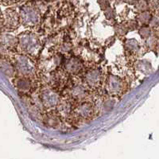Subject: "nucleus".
<instances>
[{
    "instance_id": "12",
    "label": "nucleus",
    "mask_w": 159,
    "mask_h": 159,
    "mask_svg": "<svg viewBox=\"0 0 159 159\" xmlns=\"http://www.w3.org/2000/svg\"><path fill=\"white\" fill-rule=\"evenodd\" d=\"M0 43L4 45L8 50L13 51L18 49V37L6 31L0 32Z\"/></svg>"
},
{
    "instance_id": "18",
    "label": "nucleus",
    "mask_w": 159,
    "mask_h": 159,
    "mask_svg": "<svg viewBox=\"0 0 159 159\" xmlns=\"http://www.w3.org/2000/svg\"><path fill=\"white\" fill-rule=\"evenodd\" d=\"M116 34L119 37H124L129 32L127 25L124 23H118L116 24L114 26Z\"/></svg>"
},
{
    "instance_id": "22",
    "label": "nucleus",
    "mask_w": 159,
    "mask_h": 159,
    "mask_svg": "<svg viewBox=\"0 0 159 159\" xmlns=\"http://www.w3.org/2000/svg\"><path fill=\"white\" fill-rule=\"evenodd\" d=\"M103 12H104L105 18H107V20H113L116 18V12H115L114 9L111 7H109L105 11H103Z\"/></svg>"
},
{
    "instance_id": "21",
    "label": "nucleus",
    "mask_w": 159,
    "mask_h": 159,
    "mask_svg": "<svg viewBox=\"0 0 159 159\" xmlns=\"http://www.w3.org/2000/svg\"><path fill=\"white\" fill-rule=\"evenodd\" d=\"M126 25H127V29H128L129 31H133L135 30L139 29V22H138L137 20H134V19H130L127 21V22H125Z\"/></svg>"
},
{
    "instance_id": "9",
    "label": "nucleus",
    "mask_w": 159,
    "mask_h": 159,
    "mask_svg": "<svg viewBox=\"0 0 159 159\" xmlns=\"http://www.w3.org/2000/svg\"><path fill=\"white\" fill-rule=\"evenodd\" d=\"M95 114L94 106L91 102L83 101L77 103L72 115L78 119H89Z\"/></svg>"
},
{
    "instance_id": "4",
    "label": "nucleus",
    "mask_w": 159,
    "mask_h": 159,
    "mask_svg": "<svg viewBox=\"0 0 159 159\" xmlns=\"http://www.w3.org/2000/svg\"><path fill=\"white\" fill-rule=\"evenodd\" d=\"M38 96L45 110L56 108L61 101L57 92L52 89L45 88L40 91Z\"/></svg>"
},
{
    "instance_id": "1",
    "label": "nucleus",
    "mask_w": 159,
    "mask_h": 159,
    "mask_svg": "<svg viewBox=\"0 0 159 159\" xmlns=\"http://www.w3.org/2000/svg\"><path fill=\"white\" fill-rule=\"evenodd\" d=\"M18 49L31 57H37L42 49V42L39 37L30 31H25L18 36Z\"/></svg>"
},
{
    "instance_id": "8",
    "label": "nucleus",
    "mask_w": 159,
    "mask_h": 159,
    "mask_svg": "<svg viewBox=\"0 0 159 159\" xmlns=\"http://www.w3.org/2000/svg\"><path fill=\"white\" fill-rule=\"evenodd\" d=\"M13 83L15 85V89L22 94L26 96L33 92L34 89V78L29 77V76H19L18 75L14 78Z\"/></svg>"
},
{
    "instance_id": "2",
    "label": "nucleus",
    "mask_w": 159,
    "mask_h": 159,
    "mask_svg": "<svg viewBox=\"0 0 159 159\" xmlns=\"http://www.w3.org/2000/svg\"><path fill=\"white\" fill-rule=\"evenodd\" d=\"M12 62L19 76L34 78L36 75L37 67L32 57L24 53H18L13 56Z\"/></svg>"
},
{
    "instance_id": "19",
    "label": "nucleus",
    "mask_w": 159,
    "mask_h": 159,
    "mask_svg": "<svg viewBox=\"0 0 159 159\" xmlns=\"http://www.w3.org/2000/svg\"><path fill=\"white\" fill-rule=\"evenodd\" d=\"M151 27L149 25H143L139 28V34L143 39L146 40L151 36Z\"/></svg>"
},
{
    "instance_id": "25",
    "label": "nucleus",
    "mask_w": 159,
    "mask_h": 159,
    "mask_svg": "<svg viewBox=\"0 0 159 159\" xmlns=\"http://www.w3.org/2000/svg\"><path fill=\"white\" fill-rule=\"evenodd\" d=\"M149 25L151 28H157V26H159V15L152 16L151 19L149 22Z\"/></svg>"
},
{
    "instance_id": "10",
    "label": "nucleus",
    "mask_w": 159,
    "mask_h": 159,
    "mask_svg": "<svg viewBox=\"0 0 159 159\" xmlns=\"http://www.w3.org/2000/svg\"><path fill=\"white\" fill-rule=\"evenodd\" d=\"M88 88L82 84H76L70 88L69 91V95L71 101L79 103L85 101L86 98L89 96Z\"/></svg>"
},
{
    "instance_id": "16",
    "label": "nucleus",
    "mask_w": 159,
    "mask_h": 159,
    "mask_svg": "<svg viewBox=\"0 0 159 159\" xmlns=\"http://www.w3.org/2000/svg\"><path fill=\"white\" fill-rule=\"evenodd\" d=\"M126 52L129 55H135L139 52L140 49V45L135 39H129L126 41L124 44Z\"/></svg>"
},
{
    "instance_id": "13",
    "label": "nucleus",
    "mask_w": 159,
    "mask_h": 159,
    "mask_svg": "<svg viewBox=\"0 0 159 159\" xmlns=\"http://www.w3.org/2000/svg\"><path fill=\"white\" fill-rule=\"evenodd\" d=\"M56 112L61 119H69L71 117L73 113V108L71 101L61 100L56 107Z\"/></svg>"
},
{
    "instance_id": "6",
    "label": "nucleus",
    "mask_w": 159,
    "mask_h": 159,
    "mask_svg": "<svg viewBox=\"0 0 159 159\" xmlns=\"http://www.w3.org/2000/svg\"><path fill=\"white\" fill-rule=\"evenodd\" d=\"M103 82V72L101 69L93 68L84 73V83L89 89H96Z\"/></svg>"
},
{
    "instance_id": "17",
    "label": "nucleus",
    "mask_w": 159,
    "mask_h": 159,
    "mask_svg": "<svg viewBox=\"0 0 159 159\" xmlns=\"http://www.w3.org/2000/svg\"><path fill=\"white\" fill-rule=\"evenodd\" d=\"M152 18V15L150 12L146 11L143 12L138 13L137 16H136V20L138 21L139 25H149L150 19Z\"/></svg>"
},
{
    "instance_id": "26",
    "label": "nucleus",
    "mask_w": 159,
    "mask_h": 159,
    "mask_svg": "<svg viewBox=\"0 0 159 159\" xmlns=\"http://www.w3.org/2000/svg\"><path fill=\"white\" fill-rule=\"evenodd\" d=\"M97 2L102 11H105L107 8L111 7L110 0H97Z\"/></svg>"
},
{
    "instance_id": "15",
    "label": "nucleus",
    "mask_w": 159,
    "mask_h": 159,
    "mask_svg": "<svg viewBox=\"0 0 159 159\" xmlns=\"http://www.w3.org/2000/svg\"><path fill=\"white\" fill-rule=\"evenodd\" d=\"M61 117L57 114V112H51L46 114L43 119L45 126L50 128H57L61 125Z\"/></svg>"
},
{
    "instance_id": "11",
    "label": "nucleus",
    "mask_w": 159,
    "mask_h": 159,
    "mask_svg": "<svg viewBox=\"0 0 159 159\" xmlns=\"http://www.w3.org/2000/svg\"><path fill=\"white\" fill-rule=\"evenodd\" d=\"M64 69L69 74L78 75L84 71V64L80 58L72 57L65 61Z\"/></svg>"
},
{
    "instance_id": "29",
    "label": "nucleus",
    "mask_w": 159,
    "mask_h": 159,
    "mask_svg": "<svg viewBox=\"0 0 159 159\" xmlns=\"http://www.w3.org/2000/svg\"><path fill=\"white\" fill-rule=\"evenodd\" d=\"M124 1L129 5H134L139 0H124Z\"/></svg>"
},
{
    "instance_id": "5",
    "label": "nucleus",
    "mask_w": 159,
    "mask_h": 159,
    "mask_svg": "<svg viewBox=\"0 0 159 159\" xmlns=\"http://www.w3.org/2000/svg\"><path fill=\"white\" fill-rule=\"evenodd\" d=\"M2 25L7 30H15L21 25L19 12L15 8H8L2 13Z\"/></svg>"
},
{
    "instance_id": "7",
    "label": "nucleus",
    "mask_w": 159,
    "mask_h": 159,
    "mask_svg": "<svg viewBox=\"0 0 159 159\" xmlns=\"http://www.w3.org/2000/svg\"><path fill=\"white\" fill-rule=\"evenodd\" d=\"M125 89V82L121 77L109 75L106 80V90L111 96L121 94Z\"/></svg>"
},
{
    "instance_id": "28",
    "label": "nucleus",
    "mask_w": 159,
    "mask_h": 159,
    "mask_svg": "<svg viewBox=\"0 0 159 159\" xmlns=\"http://www.w3.org/2000/svg\"><path fill=\"white\" fill-rule=\"evenodd\" d=\"M20 0H0V2L6 6H11L13 4H15Z\"/></svg>"
},
{
    "instance_id": "30",
    "label": "nucleus",
    "mask_w": 159,
    "mask_h": 159,
    "mask_svg": "<svg viewBox=\"0 0 159 159\" xmlns=\"http://www.w3.org/2000/svg\"><path fill=\"white\" fill-rule=\"evenodd\" d=\"M2 11H1V9H0V20H2Z\"/></svg>"
},
{
    "instance_id": "20",
    "label": "nucleus",
    "mask_w": 159,
    "mask_h": 159,
    "mask_svg": "<svg viewBox=\"0 0 159 159\" xmlns=\"http://www.w3.org/2000/svg\"><path fill=\"white\" fill-rule=\"evenodd\" d=\"M134 9L138 13L147 11L148 10V2H147L146 0H139L134 4Z\"/></svg>"
},
{
    "instance_id": "24",
    "label": "nucleus",
    "mask_w": 159,
    "mask_h": 159,
    "mask_svg": "<svg viewBox=\"0 0 159 159\" xmlns=\"http://www.w3.org/2000/svg\"><path fill=\"white\" fill-rule=\"evenodd\" d=\"M72 49V45H71L70 43L69 42H65V43H62L60 45V48H59V50L61 52H68Z\"/></svg>"
},
{
    "instance_id": "27",
    "label": "nucleus",
    "mask_w": 159,
    "mask_h": 159,
    "mask_svg": "<svg viewBox=\"0 0 159 159\" xmlns=\"http://www.w3.org/2000/svg\"><path fill=\"white\" fill-rule=\"evenodd\" d=\"M158 7V2H157L156 0H150L148 2V9L150 11H155Z\"/></svg>"
},
{
    "instance_id": "23",
    "label": "nucleus",
    "mask_w": 159,
    "mask_h": 159,
    "mask_svg": "<svg viewBox=\"0 0 159 159\" xmlns=\"http://www.w3.org/2000/svg\"><path fill=\"white\" fill-rule=\"evenodd\" d=\"M156 45H157V41H156L155 37L150 36L147 39H146V45L149 49H154Z\"/></svg>"
},
{
    "instance_id": "14",
    "label": "nucleus",
    "mask_w": 159,
    "mask_h": 159,
    "mask_svg": "<svg viewBox=\"0 0 159 159\" xmlns=\"http://www.w3.org/2000/svg\"><path fill=\"white\" fill-rule=\"evenodd\" d=\"M0 70L9 78L16 76V69L12 61L7 57H0Z\"/></svg>"
},
{
    "instance_id": "3",
    "label": "nucleus",
    "mask_w": 159,
    "mask_h": 159,
    "mask_svg": "<svg viewBox=\"0 0 159 159\" xmlns=\"http://www.w3.org/2000/svg\"><path fill=\"white\" fill-rule=\"evenodd\" d=\"M19 17L21 25L25 27L32 28L39 25L41 13L34 5L25 4L19 8Z\"/></svg>"
}]
</instances>
